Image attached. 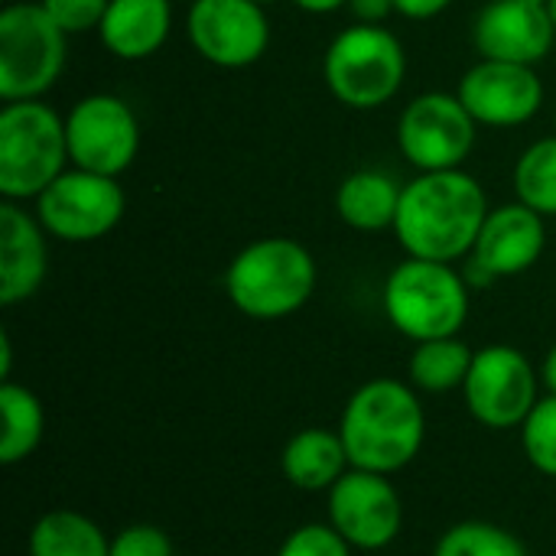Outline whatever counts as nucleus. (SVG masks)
<instances>
[{"label": "nucleus", "mask_w": 556, "mask_h": 556, "mask_svg": "<svg viewBox=\"0 0 556 556\" xmlns=\"http://www.w3.org/2000/svg\"><path fill=\"white\" fill-rule=\"evenodd\" d=\"M489 208V195L472 173H417L410 182H404L391 231L407 257L456 264L472 254Z\"/></svg>", "instance_id": "1"}, {"label": "nucleus", "mask_w": 556, "mask_h": 556, "mask_svg": "<svg viewBox=\"0 0 556 556\" xmlns=\"http://www.w3.org/2000/svg\"><path fill=\"white\" fill-rule=\"evenodd\" d=\"M352 469L394 476L407 469L427 440V414L414 384L394 378L365 381L339 420Z\"/></svg>", "instance_id": "2"}, {"label": "nucleus", "mask_w": 556, "mask_h": 556, "mask_svg": "<svg viewBox=\"0 0 556 556\" xmlns=\"http://www.w3.org/2000/svg\"><path fill=\"white\" fill-rule=\"evenodd\" d=\"M316 257L306 244L293 238H261L244 244L228 270H225V293L238 313L248 319L274 323L300 313L316 293Z\"/></svg>", "instance_id": "3"}, {"label": "nucleus", "mask_w": 556, "mask_h": 556, "mask_svg": "<svg viewBox=\"0 0 556 556\" xmlns=\"http://www.w3.org/2000/svg\"><path fill=\"white\" fill-rule=\"evenodd\" d=\"M68 166L65 117L42 98L3 101L0 195L7 202H36Z\"/></svg>", "instance_id": "4"}, {"label": "nucleus", "mask_w": 556, "mask_h": 556, "mask_svg": "<svg viewBox=\"0 0 556 556\" xmlns=\"http://www.w3.org/2000/svg\"><path fill=\"white\" fill-rule=\"evenodd\" d=\"M407 78L404 42L388 26L355 23L332 36L323 55L329 94L352 111H378L397 98Z\"/></svg>", "instance_id": "5"}, {"label": "nucleus", "mask_w": 556, "mask_h": 556, "mask_svg": "<svg viewBox=\"0 0 556 556\" xmlns=\"http://www.w3.org/2000/svg\"><path fill=\"white\" fill-rule=\"evenodd\" d=\"M469 283L443 261H401L384 280V313L410 342L459 336L469 323Z\"/></svg>", "instance_id": "6"}, {"label": "nucleus", "mask_w": 556, "mask_h": 556, "mask_svg": "<svg viewBox=\"0 0 556 556\" xmlns=\"http://www.w3.org/2000/svg\"><path fill=\"white\" fill-rule=\"evenodd\" d=\"M68 33L39 0H13L0 10V98H42L65 72Z\"/></svg>", "instance_id": "7"}, {"label": "nucleus", "mask_w": 556, "mask_h": 556, "mask_svg": "<svg viewBox=\"0 0 556 556\" xmlns=\"http://www.w3.org/2000/svg\"><path fill=\"white\" fill-rule=\"evenodd\" d=\"M33 212L52 241L91 244L108 238L121 225L127 212V192L117 176H101L68 166L33 202Z\"/></svg>", "instance_id": "8"}, {"label": "nucleus", "mask_w": 556, "mask_h": 556, "mask_svg": "<svg viewBox=\"0 0 556 556\" xmlns=\"http://www.w3.org/2000/svg\"><path fill=\"white\" fill-rule=\"evenodd\" d=\"M476 134L479 124L456 91H424L397 117V150L417 173L463 169Z\"/></svg>", "instance_id": "9"}, {"label": "nucleus", "mask_w": 556, "mask_h": 556, "mask_svg": "<svg viewBox=\"0 0 556 556\" xmlns=\"http://www.w3.org/2000/svg\"><path fill=\"white\" fill-rule=\"evenodd\" d=\"M65 140L72 166L121 179L137 160L140 121L121 94L94 91L68 108Z\"/></svg>", "instance_id": "10"}, {"label": "nucleus", "mask_w": 556, "mask_h": 556, "mask_svg": "<svg viewBox=\"0 0 556 556\" xmlns=\"http://www.w3.org/2000/svg\"><path fill=\"white\" fill-rule=\"evenodd\" d=\"M463 397L482 427L515 430L541 401V371L515 345H485L472 358Z\"/></svg>", "instance_id": "11"}, {"label": "nucleus", "mask_w": 556, "mask_h": 556, "mask_svg": "<svg viewBox=\"0 0 556 556\" xmlns=\"http://www.w3.org/2000/svg\"><path fill=\"white\" fill-rule=\"evenodd\" d=\"M186 36L199 59L215 68H248L270 46L267 7L254 0H189Z\"/></svg>", "instance_id": "12"}, {"label": "nucleus", "mask_w": 556, "mask_h": 556, "mask_svg": "<svg viewBox=\"0 0 556 556\" xmlns=\"http://www.w3.org/2000/svg\"><path fill=\"white\" fill-rule=\"evenodd\" d=\"M544 248H547L544 215L518 199L505 202L498 208H489L463 277L469 287H489L495 280L518 277L541 261Z\"/></svg>", "instance_id": "13"}, {"label": "nucleus", "mask_w": 556, "mask_h": 556, "mask_svg": "<svg viewBox=\"0 0 556 556\" xmlns=\"http://www.w3.org/2000/svg\"><path fill=\"white\" fill-rule=\"evenodd\" d=\"M329 525L355 551H384L404 525V505L391 476L349 469L329 492Z\"/></svg>", "instance_id": "14"}, {"label": "nucleus", "mask_w": 556, "mask_h": 556, "mask_svg": "<svg viewBox=\"0 0 556 556\" xmlns=\"http://www.w3.org/2000/svg\"><path fill=\"white\" fill-rule=\"evenodd\" d=\"M459 101L479 127H521L544 104V81L534 65L479 59L456 85Z\"/></svg>", "instance_id": "15"}, {"label": "nucleus", "mask_w": 556, "mask_h": 556, "mask_svg": "<svg viewBox=\"0 0 556 556\" xmlns=\"http://www.w3.org/2000/svg\"><path fill=\"white\" fill-rule=\"evenodd\" d=\"M556 26L547 7L531 0H489L472 23V46L479 59L538 65L551 55Z\"/></svg>", "instance_id": "16"}, {"label": "nucleus", "mask_w": 556, "mask_h": 556, "mask_svg": "<svg viewBox=\"0 0 556 556\" xmlns=\"http://www.w3.org/2000/svg\"><path fill=\"white\" fill-rule=\"evenodd\" d=\"M49 274V231L26 202H0V303L16 306L39 293Z\"/></svg>", "instance_id": "17"}, {"label": "nucleus", "mask_w": 556, "mask_h": 556, "mask_svg": "<svg viewBox=\"0 0 556 556\" xmlns=\"http://www.w3.org/2000/svg\"><path fill=\"white\" fill-rule=\"evenodd\" d=\"M173 33V0H111L98 26L101 46L121 62L156 55Z\"/></svg>", "instance_id": "18"}, {"label": "nucleus", "mask_w": 556, "mask_h": 556, "mask_svg": "<svg viewBox=\"0 0 556 556\" xmlns=\"http://www.w3.org/2000/svg\"><path fill=\"white\" fill-rule=\"evenodd\" d=\"M280 469L287 482L303 492H329L352 469V463L339 430L306 427L287 440L280 453Z\"/></svg>", "instance_id": "19"}, {"label": "nucleus", "mask_w": 556, "mask_h": 556, "mask_svg": "<svg viewBox=\"0 0 556 556\" xmlns=\"http://www.w3.org/2000/svg\"><path fill=\"white\" fill-rule=\"evenodd\" d=\"M404 186L384 169H355L336 189V215L352 231L378 235L394 228Z\"/></svg>", "instance_id": "20"}, {"label": "nucleus", "mask_w": 556, "mask_h": 556, "mask_svg": "<svg viewBox=\"0 0 556 556\" xmlns=\"http://www.w3.org/2000/svg\"><path fill=\"white\" fill-rule=\"evenodd\" d=\"M29 556H111V538L81 511H46L29 531Z\"/></svg>", "instance_id": "21"}, {"label": "nucleus", "mask_w": 556, "mask_h": 556, "mask_svg": "<svg viewBox=\"0 0 556 556\" xmlns=\"http://www.w3.org/2000/svg\"><path fill=\"white\" fill-rule=\"evenodd\" d=\"M472 358H476V352L459 336L414 342V352L407 362V378L417 391L450 394L466 384Z\"/></svg>", "instance_id": "22"}, {"label": "nucleus", "mask_w": 556, "mask_h": 556, "mask_svg": "<svg viewBox=\"0 0 556 556\" xmlns=\"http://www.w3.org/2000/svg\"><path fill=\"white\" fill-rule=\"evenodd\" d=\"M0 414H3L0 463L3 466L26 463L39 450L42 433H46V410H42L39 397L16 381H3L0 384Z\"/></svg>", "instance_id": "23"}, {"label": "nucleus", "mask_w": 556, "mask_h": 556, "mask_svg": "<svg viewBox=\"0 0 556 556\" xmlns=\"http://www.w3.org/2000/svg\"><path fill=\"white\" fill-rule=\"evenodd\" d=\"M511 186L518 202L556 218V134L534 140L515 163Z\"/></svg>", "instance_id": "24"}, {"label": "nucleus", "mask_w": 556, "mask_h": 556, "mask_svg": "<svg viewBox=\"0 0 556 556\" xmlns=\"http://www.w3.org/2000/svg\"><path fill=\"white\" fill-rule=\"evenodd\" d=\"M433 556H528V547L492 521L453 525L433 547Z\"/></svg>", "instance_id": "25"}, {"label": "nucleus", "mask_w": 556, "mask_h": 556, "mask_svg": "<svg viewBox=\"0 0 556 556\" xmlns=\"http://www.w3.org/2000/svg\"><path fill=\"white\" fill-rule=\"evenodd\" d=\"M521 443L531 466L556 479V394H544L521 424Z\"/></svg>", "instance_id": "26"}, {"label": "nucleus", "mask_w": 556, "mask_h": 556, "mask_svg": "<svg viewBox=\"0 0 556 556\" xmlns=\"http://www.w3.org/2000/svg\"><path fill=\"white\" fill-rule=\"evenodd\" d=\"M352 551L332 525H303L280 544L277 556H352Z\"/></svg>", "instance_id": "27"}, {"label": "nucleus", "mask_w": 556, "mask_h": 556, "mask_svg": "<svg viewBox=\"0 0 556 556\" xmlns=\"http://www.w3.org/2000/svg\"><path fill=\"white\" fill-rule=\"evenodd\" d=\"M39 3L68 36H81L91 29L98 33L111 0H39Z\"/></svg>", "instance_id": "28"}, {"label": "nucleus", "mask_w": 556, "mask_h": 556, "mask_svg": "<svg viewBox=\"0 0 556 556\" xmlns=\"http://www.w3.org/2000/svg\"><path fill=\"white\" fill-rule=\"evenodd\" d=\"M111 556H176L173 541L156 525H130L111 538Z\"/></svg>", "instance_id": "29"}, {"label": "nucleus", "mask_w": 556, "mask_h": 556, "mask_svg": "<svg viewBox=\"0 0 556 556\" xmlns=\"http://www.w3.org/2000/svg\"><path fill=\"white\" fill-rule=\"evenodd\" d=\"M349 13L355 16V23L384 26V20L391 13H397V7H394V0H349Z\"/></svg>", "instance_id": "30"}, {"label": "nucleus", "mask_w": 556, "mask_h": 556, "mask_svg": "<svg viewBox=\"0 0 556 556\" xmlns=\"http://www.w3.org/2000/svg\"><path fill=\"white\" fill-rule=\"evenodd\" d=\"M456 0H394L397 13L407 16V20H433L440 16L443 10H450Z\"/></svg>", "instance_id": "31"}, {"label": "nucleus", "mask_w": 556, "mask_h": 556, "mask_svg": "<svg viewBox=\"0 0 556 556\" xmlns=\"http://www.w3.org/2000/svg\"><path fill=\"white\" fill-rule=\"evenodd\" d=\"M296 10L303 13H313V16H326V13H336L342 7H349V0H290Z\"/></svg>", "instance_id": "32"}, {"label": "nucleus", "mask_w": 556, "mask_h": 556, "mask_svg": "<svg viewBox=\"0 0 556 556\" xmlns=\"http://www.w3.org/2000/svg\"><path fill=\"white\" fill-rule=\"evenodd\" d=\"M541 384L547 388V394H556V345L541 362Z\"/></svg>", "instance_id": "33"}, {"label": "nucleus", "mask_w": 556, "mask_h": 556, "mask_svg": "<svg viewBox=\"0 0 556 556\" xmlns=\"http://www.w3.org/2000/svg\"><path fill=\"white\" fill-rule=\"evenodd\" d=\"M10 362H13V349H10V336L0 332V378L10 381Z\"/></svg>", "instance_id": "34"}, {"label": "nucleus", "mask_w": 556, "mask_h": 556, "mask_svg": "<svg viewBox=\"0 0 556 556\" xmlns=\"http://www.w3.org/2000/svg\"><path fill=\"white\" fill-rule=\"evenodd\" d=\"M547 13H551V20H554V26H556V0H551V3H547Z\"/></svg>", "instance_id": "35"}, {"label": "nucleus", "mask_w": 556, "mask_h": 556, "mask_svg": "<svg viewBox=\"0 0 556 556\" xmlns=\"http://www.w3.org/2000/svg\"><path fill=\"white\" fill-rule=\"evenodd\" d=\"M254 3H261V7H274V3H280V0H254Z\"/></svg>", "instance_id": "36"}, {"label": "nucleus", "mask_w": 556, "mask_h": 556, "mask_svg": "<svg viewBox=\"0 0 556 556\" xmlns=\"http://www.w3.org/2000/svg\"><path fill=\"white\" fill-rule=\"evenodd\" d=\"M531 3H538V7H547L551 0H531Z\"/></svg>", "instance_id": "37"}, {"label": "nucleus", "mask_w": 556, "mask_h": 556, "mask_svg": "<svg viewBox=\"0 0 556 556\" xmlns=\"http://www.w3.org/2000/svg\"><path fill=\"white\" fill-rule=\"evenodd\" d=\"M554 130H556V111H554Z\"/></svg>", "instance_id": "38"}, {"label": "nucleus", "mask_w": 556, "mask_h": 556, "mask_svg": "<svg viewBox=\"0 0 556 556\" xmlns=\"http://www.w3.org/2000/svg\"><path fill=\"white\" fill-rule=\"evenodd\" d=\"M3 3H13V0H3Z\"/></svg>", "instance_id": "39"}]
</instances>
